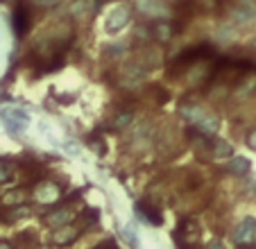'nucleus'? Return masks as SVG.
<instances>
[{
  "label": "nucleus",
  "mask_w": 256,
  "mask_h": 249,
  "mask_svg": "<svg viewBox=\"0 0 256 249\" xmlns=\"http://www.w3.org/2000/svg\"><path fill=\"white\" fill-rule=\"evenodd\" d=\"M91 249H118V244L114 238H104L102 242H98L96 247H91Z\"/></svg>",
  "instance_id": "bb28decb"
},
{
  "label": "nucleus",
  "mask_w": 256,
  "mask_h": 249,
  "mask_svg": "<svg viewBox=\"0 0 256 249\" xmlns=\"http://www.w3.org/2000/svg\"><path fill=\"white\" fill-rule=\"evenodd\" d=\"M202 249H224V244H222V240L220 238H213V240H208V244L206 247H202Z\"/></svg>",
  "instance_id": "c85d7f7f"
},
{
  "label": "nucleus",
  "mask_w": 256,
  "mask_h": 249,
  "mask_svg": "<svg viewBox=\"0 0 256 249\" xmlns=\"http://www.w3.org/2000/svg\"><path fill=\"white\" fill-rule=\"evenodd\" d=\"M125 238L132 242V247H136L138 244V240H136V236H134V231H130V226H125Z\"/></svg>",
  "instance_id": "c756f323"
},
{
  "label": "nucleus",
  "mask_w": 256,
  "mask_h": 249,
  "mask_svg": "<svg viewBox=\"0 0 256 249\" xmlns=\"http://www.w3.org/2000/svg\"><path fill=\"white\" fill-rule=\"evenodd\" d=\"M218 36L222 38V41H229V38L234 36V28H232V25H224L222 32H218Z\"/></svg>",
  "instance_id": "cd10ccee"
},
{
  "label": "nucleus",
  "mask_w": 256,
  "mask_h": 249,
  "mask_svg": "<svg viewBox=\"0 0 256 249\" xmlns=\"http://www.w3.org/2000/svg\"><path fill=\"white\" fill-rule=\"evenodd\" d=\"M136 211H138V216L143 218L145 222H150V224H156V226L164 224V213H161V208L150 200V197L138 202V204H136Z\"/></svg>",
  "instance_id": "1a4fd4ad"
},
{
  "label": "nucleus",
  "mask_w": 256,
  "mask_h": 249,
  "mask_svg": "<svg viewBox=\"0 0 256 249\" xmlns=\"http://www.w3.org/2000/svg\"><path fill=\"white\" fill-rule=\"evenodd\" d=\"M98 218H100L98 208H84V211H80L78 216H75V222H72V224L78 226L80 231H88V229H93Z\"/></svg>",
  "instance_id": "2eb2a0df"
},
{
  "label": "nucleus",
  "mask_w": 256,
  "mask_h": 249,
  "mask_svg": "<svg viewBox=\"0 0 256 249\" xmlns=\"http://www.w3.org/2000/svg\"><path fill=\"white\" fill-rule=\"evenodd\" d=\"M14 242H16V249H36L41 244L39 234H36L34 229H23L20 234H16Z\"/></svg>",
  "instance_id": "dca6fc26"
},
{
  "label": "nucleus",
  "mask_w": 256,
  "mask_h": 249,
  "mask_svg": "<svg viewBox=\"0 0 256 249\" xmlns=\"http://www.w3.org/2000/svg\"><path fill=\"white\" fill-rule=\"evenodd\" d=\"M25 200H28V192L20 190V188H14V190L5 192V195L0 197V204L7 206V208H12V206H20Z\"/></svg>",
  "instance_id": "4be33fe9"
},
{
  "label": "nucleus",
  "mask_w": 256,
  "mask_h": 249,
  "mask_svg": "<svg viewBox=\"0 0 256 249\" xmlns=\"http://www.w3.org/2000/svg\"><path fill=\"white\" fill-rule=\"evenodd\" d=\"M208 59H216V48H213V46L198 44V46H190V48H184L170 62L168 77H182L186 68H190L198 62H208Z\"/></svg>",
  "instance_id": "f03ea898"
},
{
  "label": "nucleus",
  "mask_w": 256,
  "mask_h": 249,
  "mask_svg": "<svg viewBox=\"0 0 256 249\" xmlns=\"http://www.w3.org/2000/svg\"><path fill=\"white\" fill-rule=\"evenodd\" d=\"M134 7L148 18H166L170 12L164 0H134Z\"/></svg>",
  "instance_id": "6e6552de"
},
{
  "label": "nucleus",
  "mask_w": 256,
  "mask_h": 249,
  "mask_svg": "<svg viewBox=\"0 0 256 249\" xmlns=\"http://www.w3.org/2000/svg\"><path fill=\"white\" fill-rule=\"evenodd\" d=\"M28 5L41 7V10H52V7L59 5V0H28Z\"/></svg>",
  "instance_id": "b1692460"
},
{
  "label": "nucleus",
  "mask_w": 256,
  "mask_h": 249,
  "mask_svg": "<svg viewBox=\"0 0 256 249\" xmlns=\"http://www.w3.org/2000/svg\"><path fill=\"white\" fill-rule=\"evenodd\" d=\"M148 68L138 62H130V64H122L118 66V70L114 72V82H116V86H122V88H134L143 86L145 82H148Z\"/></svg>",
  "instance_id": "7ed1b4c3"
},
{
  "label": "nucleus",
  "mask_w": 256,
  "mask_h": 249,
  "mask_svg": "<svg viewBox=\"0 0 256 249\" xmlns=\"http://www.w3.org/2000/svg\"><path fill=\"white\" fill-rule=\"evenodd\" d=\"M256 16V10H254V5H250V2H242V5H238L236 7V12H234V20L236 23H250L252 18Z\"/></svg>",
  "instance_id": "5701e85b"
},
{
  "label": "nucleus",
  "mask_w": 256,
  "mask_h": 249,
  "mask_svg": "<svg viewBox=\"0 0 256 249\" xmlns=\"http://www.w3.org/2000/svg\"><path fill=\"white\" fill-rule=\"evenodd\" d=\"M12 177H14V174H12V168L5 161H0V184H7Z\"/></svg>",
  "instance_id": "a878e982"
},
{
  "label": "nucleus",
  "mask_w": 256,
  "mask_h": 249,
  "mask_svg": "<svg viewBox=\"0 0 256 249\" xmlns=\"http://www.w3.org/2000/svg\"><path fill=\"white\" fill-rule=\"evenodd\" d=\"M247 145H250V148L256 152V130L250 132V136H247Z\"/></svg>",
  "instance_id": "7c9ffc66"
},
{
  "label": "nucleus",
  "mask_w": 256,
  "mask_h": 249,
  "mask_svg": "<svg viewBox=\"0 0 256 249\" xmlns=\"http://www.w3.org/2000/svg\"><path fill=\"white\" fill-rule=\"evenodd\" d=\"M0 118H2V124H5V130L10 132V134L18 136L20 132L28 130V124H30V118L25 111L16 109V106H10V109H5L2 114H0Z\"/></svg>",
  "instance_id": "0eeeda50"
},
{
  "label": "nucleus",
  "mask_w": 256,
  "mask_h": 249,
  "mask_svg": "<svg viewBox=\"0 0 256 249\" xmlns=\"http://www.w3.org/2000/svg\"><path fill=\"white\" fill-rule=\"evenodd\" d=\"M96 10V0H75L70 5V16L72 18H86V16L93 14Z\"/></svg>",
  "instance_id": "aec40b11"
},
{
  "label": "nucleus",
  "mask_w": 256,
  "mask_h": 249,
  "mask_svg": "<svg viewBox=\"0 0 256 249\" xmlns=\"http://www.w3.org/2000/svg\"><path fill=\"white\" fill-rule=\"evenodd\" d=\"M30 25H32V16L28 10V0H20L18 7L14 10V30L18 36H25L30 32Z\"/></svg>",
  "instance_id": "9b49d317"
},
{
  "label": "nucleus",
  "mask_w": 256,
  "mask_h": 249,
  "mask_svg": "<svg viewBox=\"0 0 256 249\" xmlns=\"http://www.w3.org/2000/svg\"><path fill=\"white\" fill-rule=\"evenodd\" d=\"M132 124H134V111L132 109H118L116 114L112 116L109 124H106V130L109 132H125V130H130Z\"/></svg>",
  "instance_id": "4468645a"
},
{
  "label": "nucleus",
  "mask_w": 256,
  "mask_h": 249,
  "mask_svg": "<svg viewBox=\"0 0 256 249\" xmlns=\"http://www.w3.org/2000/svg\"><path fill=\"white\" fill-rule=\"evenodd\" d=\"M80 234H82V231H80L75 224L59 226V229H54V234H52V244L54 247H68V244H72L80 238Z\"/></svg>",
  "instance_id": "ddd939ff"
},
{
  "label": "nucleus",
  "mask_w": 256,
  "mask_h": 249,
  "mask_svg": "<svg viewBox=\"0 0 256 249\" xmlns=\"http://www.w3.org/2000/svg\"><path fill=\"white\" fill-rule=\"evenodd\" d=\"M34 202L41 206H52L62 200V186L52 179H41L34 184Z\"/></svg>",
  "instance_id": "39448f33"
},
{
  "label": "nucleus",
  "mask_w": 256,
  "mask_h": 249,
  "mask_svg": "<svg viewBox=\"0 0 256 249\" xmlns=\"http://www.w3.org/2000/svg\"><path fill=\"white\" fill-rule=\"evenodd\" d=\"M256 238V220L254 218H245V220L238 222L236 231H234V240L238 244H250Z\"/></svg>",
  "instance_id": "f8f14e48"
},
{
  "label": "nucleus",
  "mask_w": 256,
  "mask_h": 249,
  "mask_svg": "<svg viewBox=\"0 0 256 249\" xmlns=\"http://www.w3.org/2000/svg\"><path fill=\"white\" fill-rule=\"evenodd\" d=\"M168 2H182V0H168Z\"/></svg>",
  "instance_id": "f704fd0d"
},
{
  "label": "nucleus",
  "mask_w": 256,
  "mask_h": 249,
  "mask_svg": "<svg viewBox=\"0 0 256 249\" xmlns=\"http://www.w3.org/2000/svg\"><path fill=\"white\" fill-rule=\"evenodd\" d=\"M213 70H216L213 59H208V62H198L190 68H186L182 80H184L188 86L195 88V86H202V84H208V82L213 80Z\"/></svg>",
  "instance_id": "20e7f679"
},
{
  "label": "nucleus",
  "mask_w": 256,
  "mask_h": 249,
  "mask_svg": "<svg viewBox=\"0 0 256 249\" xmlns=\"http://www.w3.org/2000/svg\"><path fill=\"white\" fill-rule=\"evenodd\" d=\"M211 154H213V158H232L234 148H232V143H227L224 138L213 136L211 138Z\"/></svg>",
  "instance_id": "a211bd4d"
},
{
  "label": "nucleus",
  "mask_w": 256,
  "mask_h": 249,
  "mask_svg": "<svg viewBox=\"0 0 256 249\" xmlns=\"http://www.w3.org/2000/svg\"><path fill=\"white\" fill-rule=\"evenodd\" d=\"M250 168H252V163L247 161L245 156H232L229 163L224 166V172L234 174V177H245V174L250 172Z\"/></svg>",
  "instance_id": "f3484780"
},
{
  "label": "nucleus",
  "mask_w": 256,
  "mask_h": 249,
  "mask_svg": "<svg viewBox=\"0 0 256 249\" xmlns=\"http://www.w3.org/2000/svg\"><path fill=\"white\" fill-rule=\"evenodd\" d=\"M130 16H132V10H130V7H116L112 14L106 16V25H104L106 32H109V34L120 32V30L125 28L127 23H130Z\"/></svg>",
  "instance_id": "9d476101"
},
{
  "label": "nucleus",
  "mask_w": 256,
  "mask_h": 249,
  "mask_svg": "<svg viewBox=\"0 0 256 249\" xmlns=\"http://www.w3.org/2000/svg\"><path fill=\"white\" fill-rule=\"evenodd\" d=\"M238 249H256V247H252V244H240Z\"/></svg>",
  "instance_id": "473e14b6"
},
{
  "label": "nucleus",
  "mask_w": 256,
  "mask_h": 249,
  "mask_svg": "<svg viewBox=\"0 0 256 249\" xmlns=\"http://www.w3.org/2000/svg\"><path fill=\"white\" fill-rule=\"evenodd\" d=\"M179 114H182V118L188 124H193V130L202 132V134H206V136L216 134V132L220 130V118H218L211 109L202 106L200 102L184 100L179 104Z\"/></svg>",
  "instance_id": "f257e3e1"
},
{
  "label": "nucleus",
  "mask_w": 256,
  "mask_h": 249,
  "mask_svg": "<svg viewBox=\"0 0 256 249\" xmlns=\"http://www.w3.org/2000/svg\"><path fill=\"white\" fill-rule=\"evenodd\" d=\"M145 98L152 100L154 104H166L170 96H168V91H166L161 84H148V86H145Z\"/></svg>",
  "instance_id": "412c9836"
},
{
  "label": "nucleus",
  "mask_w": 256,
  "mask_h": 249,
  "mask_svg": "<svg viewBox=\"0 0 256 249\" xmlns=\"http://www.w3.org/2000/svg\"><path fill=\"white\" fill-rule=\"evenodd\" d=\"M75 216H78L75 206H72V204H66V202H62L59 206H54V208H50V211L46 213V216H44V222H46L48 226H52V229H59V226L72 224V222H75Z\"/></svg>",
  "instance_id": "423d86ee"
},
{
  "label": "nucleus",
  "mask_w": 256,
  "mask_h": 249,
  "mask_svg": "<svg viewBox=\"0 0 256 249\" xmlns=\"http://www.w3.org/2000/svg\"><path fill=\"white\" fill-rule=\"evenodd\" d=\"M252 46H254V50H256V38H254V41H252Z\"/></svg>",
  "instance_id": "72a5a7b5"
},
{
  "label": "nucleus",
  "mask_w": 256,
  "mask_h": 249,
  "mask_svg": "<svg viewBox=\"0 0 256 249\" xmlns=\"http://www.w3.org/2000/svg\"><path fill=\"white\" fill-rule=\"evenodd\" d=\"M88 145H91V148L96 150V152L100 154V156L104 154V143H102V138H100L98 134H96V136H88Z\"/></svg>",
  "instance_id": "393cba45"
},
{
  "label": "nucleus",
  "mask_w": 256,
  "mask_h": 249,
  "mask_svg": "<svg viewBox=\"0 0 256 249\" xmlns=\"http://www.w3.org/2000/svg\"><path fill=\"white\" fill-rule=\"evenodd\" d=\"M0 249H14L10 242H0Z\"/></svg>",
  "instance_id": "2f4dec72"
},
{
  "label": "nucleus",
  "mask_w": 256,
  "mask_h": 249,
  "mask_svg": "<svg viewBox=\"0 0 256 249\" xmlns=\"http://www.w3.org/2000/svg\"><path fill=\"white\" fill-rule=\"evenodd\" d=\"M174 34H177V25H174V23H164V20H161V23H156L154 30H152V36H154L159 44H168Z\"/></svg>",
  "instance_id": "6ab92c4d"
}]
</instances>
